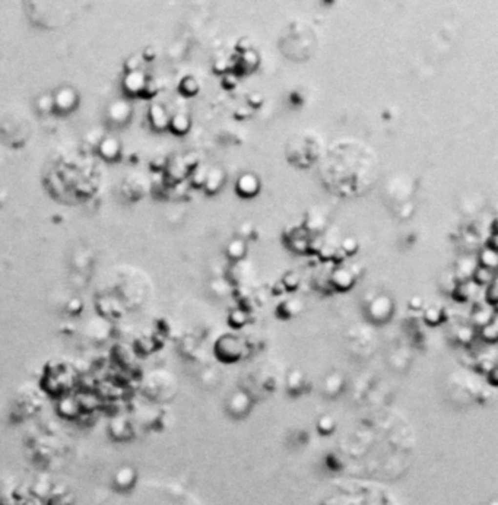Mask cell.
Wrapping results in <instances>:
<instances>
[{"label": "cell", "instance_id": "6da1fadb", "mask_svg": "<svg viewBox=\"0 0 498 505\" xmlns=\"http://www.w3.org/2000/svg\"><path fill=\"white\" fill-rule=\"evenodd\" d=\"M260 178L257 177V174L254 172H243L235 182V190L237 194L244 197V199H250L254 197L259 191H260Z\"/></svg>", "mask_w": 498, "mask_h": 505}, {"label": "cell", "instance_id": "7a4b0ae2", "mask_svg": "<svg viewBox=\"0 0 498 505\" xmlns=\"http://www.w3.org/2000/svg\"><path fill=\"white\" fill-rule=\"evenodd\" d=\"M225 171L221 168V167H213V168L208 169V177H206V181H205V191L210 196L219 193L225 184Z\"/></svg>", "mask_w": 498, "mask_h": 505}, {"label": "cell", "instance_id": "3957f363", "mask_svg": "<svg viewBox=\"0 0 498 505\" xmlns=\"http://www.w3.org/2000/svg\"><path fill=\"white\" fill-rule=\"evenodd\" d=\"M259 64H260V54H259L254 48H251V50H249V51L240 54V57H238V64H237V67H235L234 72H237L238 76H240V73H241V75H247V73H250V72L256 70Z\"/></svg>", "mask_w": 498, "mask_h": 505}, {"label": "cell", "instance_id": "277c9868", "mask_svg": "<svg viewBox=\"0 0 498 505\" xmlns=\"http://www.w3.org/2000/svg\"><path fill=\"white\" fill-rule=\"evenodd\" d=\"M151 119H152V124L155 129L158 130H164L169 126V117L166 108L160 104H154L151 107Z\"/></svg>", "mask_w": 498, "mask_h": 505}, {"label": "cell", "instance_id": "5b68a950", "mask_svg": "<svg viewBox=\"0 0 498 505\" xmlns=\"http://www.w3.org/2000/svg\"><path fill=\"white\" fill-rule=\"evenodd\" d=\"M190 126H191L190 119L186 114L178 113L172 119H169V126L168 127H171V130L174 133H177V135H186L190 130Z\"/></svg>", "mask_w": 498, "mask_h": 505}, {"label": "cell", "instance_id": "8992f818", "mask_svg": "<svg viewBox=\"0 0 498 505\" xmlns=\"http://www.w3.org/2000/svg\"><path fill=\"white\" fill-rule=\"evenodd\" d=\"M178 89H180V92H181L183 95H186V97H194V95L199 92L200 85H199V82H197L196 78H193V76H186V78L181 79Z\"/></svg>", "mask_w": 498, "mask_h": 505}, {"label": "cell", "instance_id": "52a82bcc", "mask_svg": "<svg viewBox=\"0 0 498 505\" xmlns=\"http://www.w3.org/2000/svg\"><path fill=\"white\" fill-rule=\"evenodd\" d=\"M333 282L339 289H348L353 282V276L346 269H337L333 273Z\"/></svg>", "mask_w": 498, "mask_h": 505}, {"label": "cell", "instance_id": "ba28073f", "mask_svg": "<svg viewBox=\"0 0 498 505\" xmlns=\"http://www.w3.org/2000/svg\"><path fill=\"white\" fill-rule=\"evenodd\" d=\"M479 262H481V266L482 267H487V269H496L497 267L498 263V256L496 248H485L481 251V256H479Z\"/></svg>", "mask_w": 498, "mask_h": 505}, {"label": "cell", "instance_id": "9c48e42d", "mask_svg": "<svg viewBox=\"0 0 498 505\" xmlns=\"http://www.w3.org/2000/svg\"><path fill=\"white\" fill-rule=\"evenodd\" d=\"M246 254V242L241 238H235L228 244V256L231 259H241Z\"/></svg>", "mask_w": 498, "mask_h": 505}, {"label": "cell", "instance_id": "30bf717a", "mask_svg": "<svg viewBox=\"0 0 498 505\" xmlns=\"http://www.w3.org/2000/svg\"><path fill=\"white\" fill-rule=\"evenodd\" d=\"M474 276H475V281L481 285H487V283H491L493 279H494V273L491 269H487V267H478L475 269L474 272Z\"/></svg>", "mask_w": 498, "mask_h": 505}, {"label": "cell", "instance_id": "8fae6325", "mask_svg": "<svg viewBox=\"0 0 498 505\" xmlns=\"http://www.w3.org/2000/svg\"><path fill=\"white\" fill-rule=\"evenodd\" d=\"M206 177H208V169L202 165H197L196 168L193 169L191 172V184L194 187H203L205 185V181H206Z\"/></svg>", "mask_w": 498, "mask_h": 505}, {"label": "cell", "instance_id": "7c38bea8", "mask_svg": "<svg viewBox=\"0 0 498 505\" xmlns=\"http://www.w3.org/2000/svg\"><path fill=\"white\" fill-rule=\"evenodd\" d=\"M238 82H240V76H238L237 72H234V70H228L227 73L222 75L221 83H222V86H224L225 89H234V88H237Z\"/></svg>", "mask_w": 498, "mask_h": 505}, {"label": "cell", "instance_id": "4fadbf2b", "mask_svg": "<svg viewBox=\"0 0 498 505\" xmlns=\"http://www.w3.org/2000/svg\"><path fill=\"white\" fill-rule=\"evenodd\" d=\"M253 113H254V110L249 105V104H241V105H238L235 110H234V117L237 119V120H247V119H250L251 116H253Z\"/></svg>", "mask_w": 498, "mask_h": 505}, {"label": "cell", "instance_id": "5bb4252c", "mask_svg": "<svg viewBox=\"0 0 498 505\" xmlns=\"http://www.w3.org/2000/svg\"><path fill=\"white\" fill-rule=\"evenodd\" d=\"M263 102H265V97H263V94H262V92L254 91V92H250V94L247 95V101H246V104H249V105L253 108V110L260 108V107L263 105Z\"/></svg>", "mask_w": 498, "mask_h": 505}, {"label": "cell", "instance_id": "9a60e30c", "mask_svg": "<svg viewBox=\"0 0 498 505\" xmlns=\"http://www.w3.org/2000/svg\"><path fill=\"white\" fill-rule=\"evenodd\" d=\"M183 164H184V167L186 168H191V169H194L197 165H199V154L197 152H194V151H191V152H188V154H186L184 157H183Z\"/></svg>", "mask_w": 498, "mask_h": 505}, {"label": "cell", "instance_id": "2e32d148", "mask_svg": "<svg viewBox=\"0 0 498 505\" xmlns=\"http://www.w3.org/2000/svg\"><path fill=\"white\" fill-rule=\"evenodd\" d=\"M213 72L218 73V75H224L229 70V60L222 57V59H218L213 61V66H212Z\"/></svg>", "mask_w": 498, "mask_h": 505}, {"label": "cell", "instance_id": "e0dca14e", "mask_svg": "<svg viewBox=\"0 0 498 505\" xmlns=\"http://www.w3.org/2000/svg\"><path fill=\"white\" fill-rule=\"evenodd\" d=\"M251 48H253V42H251V40H250L249 37H241V38H238L237 42H235V50H237V53H240V54H243V53L251 50Z\"/></svg>", "mask_w": 498, "mask_h": 505}, {"label": "cell", "instance_id": "ac0fdd59", "mask_svg": "<svg viewBox=\"0 0 498 505\" xmlns=\"http://www.w3.org/2000/svg\"><path fill=\"white\" fill-rule=\"evenodd\" d=\"M117 149H119L117 143H116L114 141H111V139L105 141L104 145H103V148H101L104 157H114V155L117 154Z\"/></svg>", "mask_w": 498, "mask_h": 505}, {"label": "cell", "instance_id": "d6986e66", "mask_svg": "<svg viewBox=\"0 0 498 505\" xmlns=\"http://www.w3.org/2000/svg\"><path fill=\"white\" fill-rule=\"evenodd\" d=\"M356 241L355 238H345L343 242H342V248L346 251V253H353L356 250Z\"/></svg>", "mask_w": 498, "mask_h": 505}, {"label": "cell", "instance_id": "ffe728a7", "mask_svg": "<svg viewBox=\"0 0 498 505\" xmlns=\"http://www.w3.org/2000/svg\"><path fill=\"white\" fill-rule=\"evenodd\" d=\"M284 283L288 286V288H295L298 285V276L295 273H288L285 278H284Z\"/></svg>", "mask_w": 498, "mask_h": 505}, {"label": "cell", "instance_id": "44dd1931", "mask_svg": "<svg viewBox=\"0 0 498 505\" xmlns=\"http://www.w3.org/2000/svg\"><path fill=\"white\" fill-rule=\"evenodd\" d=\"M412 210H414V204L411 202H406L405 204H402L400 207V216L402 218H408L412 215Z\"/></svg>", "mask_w": 498, "mask_h": 505}, {"label": "cell", "instance_id": "7402d4cb", "mask_svg": "<svg viewBox=\"0 0 498 505\" xmlns=\"http://www.w3.org/2000/svg\"><path fill=\"white\" fill-rule=\"evenodd\" d=\"M425 317H427V320H428V322L436 323V322L440 319V311H438L437 308H430V310L425 313Z\"/></svg>", "mask_w": 498, "mask_h": 505}, {"label": "cell", "instance_id": "603a6c76", "mask_svg": "<svg viewBox=\"0 0 498 505\" xmlns=\"http://www.w3.org/2000/svg\"><path fill=\"white\" fill-rule=\"evenodd\" d=\"M488 301L491 304H496V301H497V286H496V283H491V286L488 289Z\"/></svg>", "mask_w": 498, "mask_h": 505}, {"label": "cell", "instance_id": "cb8c5ba5", "mask_svg": "<svg viewBox=\"0 0 498 505\" xmlns=\"http://www.w3.org/2000/svg\"><path fill=\"white\" fill-rule=\"evenodd\" d=\"M421 304H422V300H421L419 297H414V298L411 300V307H412V308H419Z\"/></svg>", "mask_w": 498, "mask_h": 505}, {"label": "cell", "instance_id": "d4e9b609", "mask_svg": "<svg viewBox=\"0 0 498 505\" xmlns=\"http://www.w3.org/2000/svg\"><path fill=\"white\" fill-rule=\"evenodd\" d=\"M294 247L297 248V250H304V248H307V242L306 241H298V240H295L294 241Z\"/></svg>", "mask_w": 498, "mask_h": 505}]
</instances>
